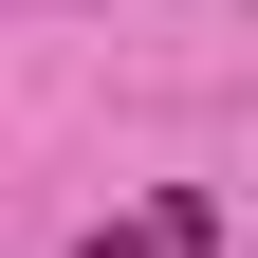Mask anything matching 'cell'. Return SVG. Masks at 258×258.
<instances>
[{
  "label": "cell",
  "mask_w": 258,
  "mask_h": 258,
  "mask_svg": "<svg viewBox=\"0 0 258 258\" xmlns=\"http://www.w3.org/2000/svg\"><path fill=\"white\" fill-rule=\"evenodd\" d=\"M74 258H148V240H129V221H111V240H74Z\"/></svg>",
  "instance_id": "1"
}]
</instances>
